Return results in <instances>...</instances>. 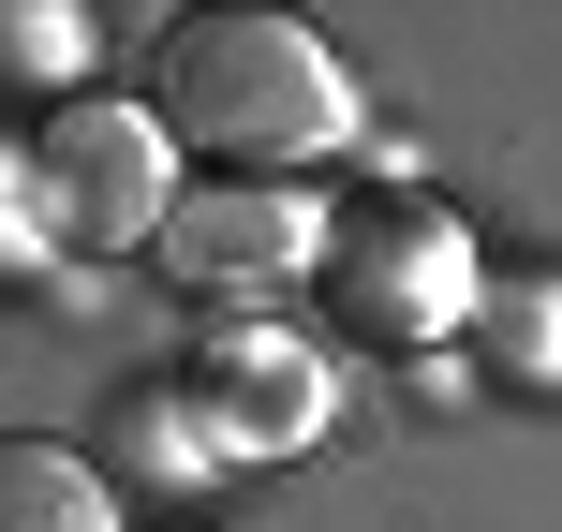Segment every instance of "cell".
I'll return each mask as SVG.
<instances>
[{"instance_id":"cell-1","label":"cell","mask_w":562,"mask_h":532,"mask_svg":"<svg viewBox=\"0 0 562 532\" xmlns=\"http://www.w3.org/2000/svg\"><path fill=\"white\" fill-rule=\"evenodd\" d=\"M164 134L207 148L223 178H296L356 134V89H340L326 30L296 15H193L164 59Z\"/></svg>"},{"instance_id":"cell-2","label":"cell","mask_w":562,"mask_h":532,"mask_svg":"<svg viewBox=\"0 0 562 532\" xmlns=\"http://www.w3.org/2000/svg\"><path fill=\"white\" fill-rule=\"evenodd\" d=\"M15 163H30V237H59V252H134V237L178 223L164 104H59Z\"/></svg>"},{"instance_id":"cell-3","label":"cell","mask_w":562,"mask_h":532,"mask_svg":"<svg viewBox=\"0 0 562 532\" xmlns=\"http://www.w3.org/2000/svg\"><path fill=\"white\" fill-rule=\"evenodd\" d=\"M326 281H340V310H356L370 340H445L459 296H474V237L429 193H370V207L326 223Z\"/></svg>"},{"instance_id":"cell-4","label":"cell","mask_w":562,"mask_h":532,"mask_svg":"<svg viewBox=\"0 0 562 532\" xmlns=\"http://www.w3.org/2000/svg\"><path fill=\"white\" fill-rule=\"evenodd\" d=\"M178 399H193L207 459H296L311 429H326V355H311L296 326H223Z\"/></svg>"},{"instance_id":"cell-5","label":"cell","mask_w":562,"mask_h":532,"mask_svg":"<svg viewBox=\"0 0 562 532\" xmlns=\"http://www.w3.org/2000/svg\"><path fill=\"white\" fill-rule=\"evenodd\" d=\"M164 267L193 296H281L296 267H326V223L296 207V178H223V193H178Z\"/></svg>"},{"instance_id":"cell-6","label":"cell","mask_w":562,"mask_h":532,"mask_svg":"<svg viewBox=\"0 0 562 532\" xmlns=\"http://www.w3.org/2000/svg\"><path fill=\"white\" fill-rule=\"evenodd\" d=\"M0 532H119V488L89 444H45V429H0Z\"/></svg>"},{"instance_id":"cell-7","label":"cell","mask_w":562,"mask_h":532,"mask_svg":"<svg viewBox=\"0 0 562 532\" xmlns=\"http://www.w3.org/2000/svg\"><path fill=\"white\" fill-rule=\"evenodd\" d=\"M207 474V429L178 385H119L104 399V488H148V503H178V488Z\"/></svg>"},{"instance_id":"cell-8","label":"cell","mask_w":562,"mask_h":532,"mask_svg":"<svg viewBox=\"0 0 562 532\" xmlns=\"http://www.w3.org/2000/svg\"><path fill=\"white\" fill-rule=\"evenodd\" d=\"M89 59V15L75 0H0V89H59Z\"/></svg>"},{"instance_id":"cell-9","label":"cell","mask_w":562,"mask_h":532,"mask_svg":"<svg viewBox=\"0 0 562 532\" xmlns=\"http://www.w3.org/2000/svg\"><path fill=\"white\" fill-rule=\"evenodd\" d=\"M30 252H45V237H30V163L0 148V267H30Z\"/></svg>"}]
</instances>
